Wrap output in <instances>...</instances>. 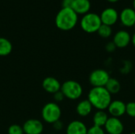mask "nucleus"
<instances>
[{
    "mask_svg": "<svg viewBox=\"0 0 135 134\" xmlns=\"http://www.w3.org/2000/svg\"><path fill=\"white\" fill-rule=\"evenodd\" d=\"M62 111L57 103L49 102L46 103L41 111V116L43 120L49 124H53L60 120Z\"/></svg>",
    "mask_w": 135,
    "mask_h": 134,
    "instance_id": "obj_5",
    "label": "nucleus"
},
{
    "mask_svg": "<svg viewBox=\"0 0 135 134\" xmlns=\"http://www.w3.org/2000/svg\"><path fill=\"white\" fill-rule=\"evenodd\" d=\"M133 6H134V9H135V0H133Z\"/></svg>",
    "mask_w": 135,
    "mask_h": 134,
    "instance_id": "obj_31",
    "label": "nucleus"
},
{
    "mask_svg": "<svg viewBox=\"0 0 135 134\" xmlns=\"http://www.w3.org/2000/svg\"><path fill=\"white\" fill-rule=\"evenodd\" d=\"M134 86H135V78H134Z\"/></svg>",
    "mask_w": 135,
    "mask_h": 134,
    "instance_id": "obj_33",
    "label": "nucleus"
},
{
    "mask_svg": "<svg viewBox=\"0 0 135 134\" xmlns=\"http://www.w3.org/2000/svg\"><path fill=\"white\" fill-rule=\"evenodd\" d=\"M119 20L126 27H132L135 24V9L131 7L123 8L119 13Z\"/></svg>",
    "mask_w": 135,
    "mask_h": 134,
    "instance_id": "obj_12",
    "label": "nucleus"
},
{
    "mask_svg": "<svg viewBox=\"0 0 135 134\" xmlns=\"http://www.w3.org/2000/svg\"><path fill=\"white\" fill-rule=\"evenodd\" d=\"M88 128L86 125L79 120L70 122L66 130V134H87Z\"/></svg>",
    "mask_w": 135,
    "mask_h": 134,
    "instance_id": "obj_14",
    "label": "nucleus"
},
{
    "mask_svg": "<svg viewBox=\"0 0 135 134\" xmlns=\"http://www.w3.org/2000/svg\"><path fill=\"white\" fill-rule=\"evenodd\" d=\"M117 47H116V46H115V44L113 43V41H110V42H108L107 44H106V46H105V49H106V51H108V52H109V53H112V52H114L115 51V49H116Z\"/></svg>",
    "mask_w": 135,
    "mask_h": 134,
    "instance_id": "obj_26",
    "label": "nucleus"
},
{
    "mask_svg": "<svg viewBox=\"0 0 135 134\" xmlns=\"http://www.w3.org/2000/svg\"><path fill=\"white\" fill-rule=\"evenodd\" d=\"M134 119H135V118H134Z\"/></svg>",
    "mask_w": 135,
    "mask_h": 134,
    "instance_id": "obj_35",
    "label": "nucleus"
},
{
    "mask_svg": "<svg viewBox=\"0 0 135 134\" xmlns=\"http://www.w3.org/2000/svg\"><path fill=\"white\" fill-rule=\"evenodd\" d=\"M60 91L65 98L71 100H76L81 98L83 94V88L81 84L74 80H68L61 85Z\"/></svg>",
    "mask_w": 135,
    "mask_h": 134,
    "instance_id": "obj_4",
    "label": "nucleus"
},
{
    "mask_svg": "<svg viewBox=\"0 0 135 134\" xmlns=\"http://www.w3.org/2000/svg\"><path fill=\"white\" fill-rule=\"evenodd\" d=\"M74 0H62V8H71Z\"/></svg>",
    "mask_w": 135,
    "mask_h": 134,
    "instance_id": "obj_27",
    "label": "nucleus"
},
{
    "mask_svg": "<svg viewBox=\"0 0 135 134\" xmlns=\"http://www.w3.org/2000/svg\"><path fill=\"white\" fill-rule=\"evenodd\" d=\"M98 34L102 37V38H108L112 36V26L102 24L100 27L99 28L97 31Z\"/></svg>",
    "mask_w": 135,
    "mask_h": 134,
    "instance_id": "obj_20",
    "label": "nucleus"
},
{
    "mask_svg": "<svg viewBox=\"0 0 135 134\" xmlns=\"http://www.w3.org/2000/svg\"><path fill=\"white\" fill-rule=\"evenodd\" d=\"M53 98H54L55 103H59L64 100L65 96L61 91H59V92H55V94H53Z\"/></svg>",
    "mask_w": 135,
    "mask_h": 134,
    "instance_id": "obj_25",
    "label": "nucleus"
},
{
    "mask_svg": "<svg viewBox=\"0 0 135 134\" xmlns=\"http://www.w3.org/2000/svg\"><path fill=\"white\" fill-rule=\"evenodd\" d=\"M61 84L55 77H47L44 79L42 82V87L48 93L55 94V92L60 91L61 89Z\"/></svg>",
    "mask_w": 135,
    "mask_h": 134,
    "instance_id": "obj_13",
    "label": "nucleus"
},
{
    "mask_svg": "<svg viewBox=\"0 0 135 134\" xmlns=\"http://www.w3.org/2000/svg\"><path fill=\"white\" fill-rule=\"evenodd\" d=\"M13 45L11 42L4 37H0V56H7L11 53Z\"/></svg>",
    "mask_w": 135,
    "mask_h": 134,
    "instance_id": "obj_19",
    "label": "nucleus"
},
{
    "mask_svg": "<svg viewBox=\"0 0 135 134\" xmlns=\"http://www.w3.org/2000/svg\"><path fill=\"white\" fill-rule=\"evenodd\" d=\"M112 95L105 87H93L88 93V100L97 111H105L112 101Z\"/></svg>",
    "mask_w": 135,
    "mask_h": 134,
    "instance_id": "obj_1",
    "label": "nucleus"
},
{
    "mask_svg": "<svg viewBox=\"0 0 135 134\" xmlns=\"http://www.w3.org/2000/svg\"><path fill=\"white\" fill-rule=\"evenodd\" d=\"M8 134H24V130L20 125L13 124L8 128Z\"/></svg>",
    "mask_w": 135,
    "mask_h": 134,
    "instance_id": "obj_22",
    "label": "nucleus"
},
{
    "mask_svg": "<svg viewBox=\"0 0 135 134\" xmlns=\"http://www.w3.org/2000/svg\"><path fill=\"white\" fill-rule=\"evenodd\" d=\"M93 106L88 100L80 101L76 107V112L80 117H87L93 111Z\"/></svg>",
    "mask_w": 135,
    "mask_h": 134,
    "instance_id": "obj_15",
    "label": "nucleus"
},
{
    "mask_svg": "<svg viewBox=\"0 0 135 134\" xmlns=\"http://www.w3.org/2000/svg\"><path fill=\"white\" fill-rule=\"evenodd\" d=\"M108 114L111 117L120 118L126 114V103L120 100H115L111 102L108 109Z\"/></svg>",
    "mask_w": 135,
    "mask_h": 134,
    "instance_id": "obj_10",
    "label": "nucleus"
},
{
    "mask_svg": "<svg viewBox=\"0 0 135 134\" xmlns=\"http://www.w3.org/2000/svg\"><path fill=\"white\" fill-rule=\"evenodd\" d=\"M80 24L83 31L88 33H93L98 31L102 24L100 16L94 12H88L81 19Z\"/></svg>",
    "mask_w": 135,
    "mask_h": 134,
    "instance_id": "obj_3",
    "label": "nucleus"
},
{
    "mask_svg": "<svg viewBox=\"0 0 135 134\" xmlns=\"http://www.w3.org/2000/svg\"><path fill=\"white\" fill-rule=\"evenodd\" d=\"M134 28H135V24H134Z\"/></svg>",
    "mask_w": 135,
    "mask_h": 134,
    "instance_id": "obj_34",
    "label": "nucleus"
},
{
    "mask_svg": "<svg viewBox=\"0 0 135 134\" xmlns=\"http://www.w3.org/2000/svg\"><path fill=\"white\" fill-rule=\"evenodd\" d=\"M129 134H135V131H133V132H131V133H130Z\"/></svg>",
    "mask_w": 135,
    "mask_h": 134,
    "instance_id": "obj_32",
    "label": "nucleus"
},
{
    "mask_svg": "<svg viewBox=\"0 0 135 134\" xmlns=\"http://www.w3.org/2000/svg\"><path fill=\"white\" fill-rule=\"evenodd\" d=\"M131 43L133 44V46L135 47V32L131 36Z\"/></svg>",
    "mask_w": 135,
    "mask_h": 134,
    "instance_id": "obj_29",
    "label": "nucleus"
},
{
    "mask_svg": "<svg viewBox=\"0 0 135 134\" xmlns=\"http://www.w3.org/2000/svg\"><path fill=\"white\" fill-rule=\"evenodd\" d=\"M78 14H85L91 8V2L89 0H74L71 7Z\"/></svg>",
    "mask_w": 135,
    "mask_h": 134,
    "instance_id": "obj_16",
    "label": "nucleus"
},
{
    "mask_svg": "<svg viewBox=\"0 0 135 134\" xmlns=\"http://www.w3.org/2000/svg\"><path fill=\"white\" fill-rule=\"evenodd\" d=\"M126 115L129 117L135 118V102L131 101L126 103Z\"/></svg>",
    "mask_w": 135,
    "mask_h": 134,
    "instance_id": "obj_21",
    "label": "nucleus"
},
{
    "mask_svg": "<svg viewBox=\"0 0 135 134\" xmlns=\"http://www.w3.org/2000/svg\"><path fill=\"white\" fill-rule=\"evenodd\" d=\"M113 43L118 48H124L127 47L131 41V35L127 30H119L113 36Z\"/></svg>",
    "mask_w": 135,
    "mask_h": 134,
    "instance_id": "obj_11",
    "label": "nucleus"
},
{
    "mask_svg": "<svg viewBox=\"0 0 135 134\" xmlns=\"http://www.w3.org/2000/svg\"><path fill=\"white\" fill-rule=\"evenodd\" d=\"M87 134H106L103 127L93 126L88 129Z\"/></svg>",
    "mask_w": 135,
    "mask_h": 134,
    "instance_id": "obj_24",
    "label": "nucleus"
},
{
    "mask_svg": "<svg viewBox=\"0 0 135 134\" xmlns=\"http://www.w3.org/2000/svg\"><path fill=\"white\" fill-rule=\"evenodd\" d=\"M106 89L112 94L115 95L118 94L121 90V84L119 80L114 77H110L108 83L105 85Z\"/></svg>",
    "mask_w": 135,
    "mask_h": 134,
    "instance_id": "obj_18",
    "label": "nucleus"
},
{
    "mask_svg": "<svg viewBox=\"0 0 135 134\" xmlns=\"http://www.w3.org/2000/svg\"><path fill=\"white\" fill-rule=\"evenodd\" d=\"M108 1L112 2H117V1H119V0H108Z\"/></svg>",
    "mask_w": 135,
    "mask_h": 134,
    "instance_id": "obj_30",
    "label": "nucleus"
},
{
    "mask_svg": "<svg viewBox=\"0 0 135 134\" xmlns=\"http://www.w3.org/2000/svg\"><path fill=\"white\" fill-rule=\"evenodd\" d=\"M106 134H123L124 132V124L120 118L109 117L104 126Z\"/></svg>",
    "mask_w": 135,
    "mask_h": 134,
    "instance_id": "obj_7",
    "label": "nucleus"
},
{
    "mask_svg": "<svg viewBox=\"0 0 135 134\" xmlns=\"http://www.w3.org/2000/svg\"><path fill=\"white\" fill-rule=\"evenodd\" d=\"M52 125H53V126H54V129H55V130H58V131L62 130V128H63V124H62V122L60 120L55 122L53 123Z\"/></svg>",
    "mask_w": 135,
    "mask_h": 134,
    "instance_id": "obj_28",
    "label": "nucleus"
},
{
    "mask_svg": "<svg viewBox=\"0 0 135 134\" xmlns=\"http://www.w3.org/2000/svg\"><path fill=\"white\" fill-rule=\"evenodd\" d=\"M22 128L25 134H41L44 131V124L38 119L30 118L24 123Z\"/></svg>",
    "mask_w": 135,
    "mask_h": 134,
    "instance_id": "obj_8",
    "label": "nucleus"
},
{
    "mask_svg": "<svg viewBox=\"0 0 135 134\" xmlns=\"http://www.w3.org/2000/svg\"><path fill=\"white\" fill-rule=\"evenodd\" d=\"M78 21V13L72 8H62L55 17V25L62 31L74 28Z\"/></svg>",
    "mask_w": 135,
    "mask_h": 134,
    "instance_id": "obj_2",
    "label": "nucleus"
},
{
    "mask_svg": "<svg viewBox=\"0 0 135 134\" xmlns=\"http://www.w3.org/2000/svg\"><path fill=\"white\" fill-rule=\"evenodd\" d=\"M132 68H133V65L132 63L130 62V61H124L123 62V64L122 66V67L120 68V73H123V74H127L129 73L131 70H132Z\"/></svg>",
    "mask_w": 135,
    "mask_h": 134,
    "instance_id": "obj_23",
    "label": "nucleus"
},
{
    "mask_svg": "<svg viewBox=\"0 0 135 134\" xmlns=\"http://www.w3.org/2000/svg\"><path fill=\"white\" fill-rule=\"evenodd\" d=\"M110 77V74L107 70L97 69L90 73L89 81L93 87H105Z\"/></svg>",
    "mask_w": 135,
    "mask_h": 134,
    "instance_id": "obj_6",
    "label": "nucleus"
},
{
    "mask_svg": "<svg viewBox=\"0 0 135 134\" xmlns=\"http://www.w3.org/2000/svg\"><path fill=\"white\" fill-rule=\"evenodd\" d=\"M108 118V114L105 111H97L93 116V126L104 128Z\"/></svg>",
    "mask_w": 135,
    "mask_h": 134,
    "instance_id": "obj_17",
    "label": "nucleus"
},
{
    "mask_svg": "<svg viewBox=\"0 0 135 134\" xmlns=\"http://www.w3.org/2000/svg\"><path fill=\"white\" fill-rule=\"evenodd\" d=\"M100 16L102 24L112 26L115 24L119 20V13H118L116 9L113 7H108L103 9Z\"/></svg>",
    "mask_w": 135,
    "mask_h": 134,
    "instance_id": "obj_9",
    "label": "nucleus"
}]
</instances>
